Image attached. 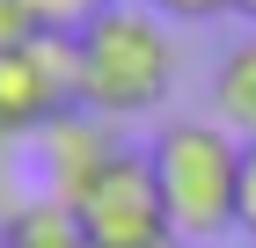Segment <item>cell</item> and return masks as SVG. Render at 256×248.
<instances>
[{"instance_id":"obj_1","label":"cell","mask_w":256,"mask_h":248,"mask_svg":"<svg viewBox=\"0 0 256 248\" xmlns=\"http://www.w3.org/2000/svg\"><path fill=\"white\" fill-rule=\"evenodd\" d=\"M74 51H80V110L110 117V124L161 110L176 88L168 15H154L146 0H110L96 22L74 29Z\"/></svg>"},{"instance_id":"obj_2","label":"cell","mask_w":256,"mask_h":248,"mask_svg":"<svg viewBox=\"0 0 256 248\" xmlns=\"http://www.w3.org/2000/svg\"><path fill=\"white\" fill-rule=\"evenodd\" d=\"M161 205L176 241L220 248V234H234V197H242V139L220 117H168L146 139Z\"/></svg>"},{"instance_id":"obj_3","label":"cell","mask_w":256,"mask_h":248,"mask_svg":"<svg viewBox=\"0 0 256 248\" xmlns=\"http://www.w3.org/2000/svg\"><path fill=\"white\" fill-rule=\"evenodd\" d=\"M66 110H80V51H74V37L52 29L44 44L0 58V146H30Z\"/></svg>"},{"instance_id":"obj_4","label":"cell","mask_w":256,"mask_h":248,"mask_svg":"<svg viewBox=\"0 0 256 248\" xmlns=\"http://www.w3.org/2000/svg\"><path fill=\"white\" fill-rule=\"evenodd\" d=\"M74 212H80V227H88L96 248H168V241H176L146 146H124L118 161H110V175H102Z\"/></svg>"},{"instance_id":"obj_5","label":"cell","mask_w":256,"mask_h":248,"mask_svg":"<svg viewBox=\"0 0 256 248\" xmlns=\"http://www.w3.org/2000/svg\"><path fill=\"white\" fill-rule=\"evenodd\" d=\"M30 146H37L44 197L80 205V197H88L102 175H110V161L124 153V124H110V117H96V110H66V117H52V124H44Z\"/></svg>"},{"instance_id":"obj_6","label":"cell","mask_w":256,"mask_h":248,"mask_svg":"<svg viewBox=\"0 0 256 248\" xmlns=\"http://www.w3.org/2000/svg\"><path fill=\"white\" fill-rule=\"evenodd\" d=\"M0 248H96V241H88L74 205L37 190V197H15V205L0 212Z\"/></svg>"},{"instance_id":"obj_7","label":"cell","mask_w":256,"mask_h":248,"mask_svg":"<svg viewBox=\"0 0 256 248\" xmlns=\"http://www.w3.org/2000/svg\"><path fill=\"white\" fill-rule=\"evenodd\" d=\"M212 117L242 146H256V29H242L212 66Z\"/></svg>"},{"instance_id":"obj_8","label":"cell","mask_w":256,"mask_h":248,"mask_svg":"<svg viewBox=\"0 0 256 248\" xmlns=\"http://www.w3.org/2000/svg\"><path fill=\"white\" fill-rule=\"evenodd\" d=\"M52 29H44V15L30 7V0H0V58L8 51H30V44H44Z\"/></svg>"},{"instance_id":"obj_9","label":"cell","mask_w":256,"mask_h":248,"mask_svg":"<svg viewBox=\"0 0 256 248\" xmlns=\"http://www.w3.org/2000/svg\"><path fill=\"white\" fill-rule=\"evenodd\" d=\"M30 7L44 15V29H59V37H74L80 22H96L102 7H110V0H30Z\"/></svg>"},{"instance_id":"obj_10","label":"cell","mask_w":256,"mask_h":248,"mask_svg":"<svg viewBox=\"0 0 256 248\" xmlns=\"http://www.w3.org/2000/svg\"><path fill=\"white\" fill-rule=\"evenodd\" d=\"M234 234L256 241V146H242V197H234Z\"/></svg>"},{"instance_id":"obj_11","label":"cell","mask_w":256,"mask_h":248,"mask_svg":"<svg viewBox=\"0 0 256 248\" xmlns=\"http://www.w3.org/2000/svg\"><path fill=\"white\" fill-rule=\"evenodd\" d=\"M154 15L168 22H212V15H234V0H146Z\"/></svg>"},{"instance_id":"obj_12","label":"cell","mask_w":256,"mask_h":248,"mask_svg":"<svg viewBox=\"0 0 256 248\" xmlns=\"http://www.w3.org/2000/svg\"><path fill=\"white\" fill-rule=\"evenodd\" d=\"M234 15H242V22H249V29H256V0H234Z\"/></svg>"},{"instance_id":"obj_13","label":"cell","mask_w":256,"mask_h":248,"mask_svg":"<svg viewBox=\"0 0 256 248\" xmlns=\"http://www.w3.org/2000/svg\"><path fill=\"white\" fill-rule=\"evenodd\" d=\"M168 248H183V241H168Z\"/></svg>"}]
</instances>
